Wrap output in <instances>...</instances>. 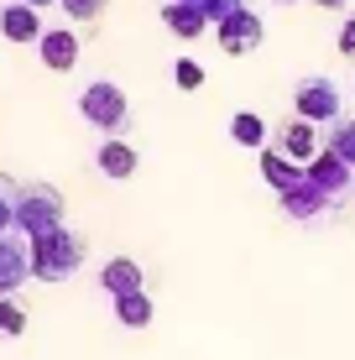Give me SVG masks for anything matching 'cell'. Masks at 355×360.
<instances>
[{"label":"cell","mask_w":355,"mask_h":360,"mask_svg":"<svg viewBox=\"0 0 355 360\" xmlns=\"http://www.w3.org/2000/svg\"><path fill=\"white\" fill-rule=\"evenodd\" d=\"M37 53H42V63L53 73H68L73 63H79V32L68 27H47L42 37H37Z\"/></svg>","instance_id":"cell-9"},{"label":"cell","mask_w":355,"mask_h":360,"mask_svg":"<svg viewBox=\"0 0 355 360\" xmlns=\"http://www.w3.org/2000/svg\"><path fill=\"white\" fill-rule=\"evenodd\" d=\"M173 84H178V89H199V84H204V68L199 63H193V58H178V63H173Z\"/></svg>","instance_id":"cell-22"},{"label":"cell","mask_w":355,"mask_h":360,"mask_svg":"<svg viewBox=\"0 0 355 360\" xmlns=\"http://www.w3.org/2000/svg\"><path fill=\"white\" fill-rule=\"evenodd\" d=\"M272 152H283L288 162L309 167L314 157H319V131H314L309 120H283V126L272 131Z\"/></svg>","instance_id":"cell-8"},{"label":"cell","mask_w":355,"mask_h":360,"mask_svg":"<svg viewBox=\"0 0 355 360\" xmlns=\"http://www.w3.org/2000/svg\"><path fill=\"white\" fill-rule=\"evenodd\" d=\"M63 225V193L53 183H21L16 188V230L21 235H47Z\"/></svg>","instance_id":"cell-2"},{"label":"cell","mask_w":355,"mask_h":360,"mask_svg":"<svg viewBox=\"0 0 355 360\" xmlns=\"http://www.w3.org/2000/svg\"><path fill=\"white\" fill-rule=\"evenodd\" d=\"M324 152L340 157L345 167H355V120H329L324 131Z\"/></svg>","instance_id":"cell-16"},{"label":"cell","mask_w":355,"mask_h":360,"mask_svg":"<svg viewBox=\"0 0 355 360\" xmlns=\"http://www.w3.org/2000/svg\"><path fill=\"white\" fill-rule=\"evenodd\" d=\"M16 188H21V183H11L6 172H0V230L16 225Z\"/></svg>","instance_id":"cell-21"},{"label":"cell","mask_w":355,"mask_h":360,"mask_svg":"<svg viewBox=\"0 0 355 360\" xmlns=\"http://www.w3.org/2000/svg\"><path fill=\"white\" fill-rule=\"evenodd\" d=\"M141 266L131 262V256H115V262H105L100 266V288L110 292V297H126V292H141Z\"/></svg>","instance_id":"cell-12"},{"label":"cell","mask_w":355,"mask_h":360,"mask_svg":"<svg viewBox=\"0 0 355 360\" xmlns=\"http://www.w3.org/2000/svg\"><path fill=\"white\" fill-rule=\"evenodd\" d=\"M0 32L11 37V42H37L47 27H42V16H37L32 6H21V0H11L6 11H0Z\"/></svg>","instance_id":"cell-13"},{"label":"cell","mask_w":355,"mask_h":360,"mask_svg":"<svg viewBox=\"0 0 355 360\" xmlns=\"http://www.w3.org/2000/svg\"><path fill=\"white\" fill-rule=\"evenodd\" d=\"M193 6H199L204 16H209V27H219V21H225L230 11H240V6H246V0H193Z\"/></svg>","instance_id":"cell-23"},{"label":"cell","mask_w":355,"mask_h":360,"mask_svg":"<svg viewBox=\"0 0 355 360\" xmlns=\"http://www.w3.org/2000/svg\"><path fill=\"white\" fill-rule=\"evenodd\" d=\"M340 105H345V94H340L335 79H324V73H309V79L298 84V120H340Z\"/></svg>","instance_id":"cell-4"},{"label":"cell","mask_w":355,"mask_h":360,"mask_svg":"<svg viewBox=\"0 0 355 360\" xmlns=\"http://www.w3.org/2000/svg\"><path fill=\"white\" fill-rule=\"evenodd\" d=\"M314 6H324V11H345L350 0H314Z\"/></svg>","instance_id":"cell-25"},{"label":"cell","mask_w":355,"mask_h":360,"mask_svg":"<svg viewBox=\"0 0 355 360\" xmlns=\"http://www.w3.org/2000/svg\"><path fill=\"white\" fill-rule=\"evenodd\" d=\"M230 141H235V146H256V152H262V146H266V120L251 115V110H240V115L230 120Z\"/></svg>","instance_id":"cell-18"},{"label":"cell","mask_w":355,"mask_h":360,"mask_svg":"<svg viewBox=\"0 0 355 360\" xmlns=\"http://www.w3.org/2000/svg\"><path fill=\"white\" fill-rule=\"evenodd\" d=\"M94 162H100V172L105 178H136V146L131 141H120V136H110V141L100 146V157H94Z\"/></svg>","instance_id":"cell-14"},{"label":"cell","mask_w":355,"mask_h":360,"mask_svg":"<svg viewBox=\"0 0 355 360\" xmlns=\"http://www.w3.org/2000/svg\"><path fill=\"white\" fill-rule=\"evenodd\" d=\"M303 178H309L329 204H355V167H345L340 157H329V152L314 157V162L303 167Z\"/></svg>","instance_id":"cell-6"},{"label":"cell","mask_w":355,"mask_h":360,"mask_svg":"<svg viewBox=\"0 0 355 360\" xmlns=\"http://www.w3.org/2000/svg\"><path fill=\"white\" fill-rule=\"evenodd\" d=\"M262 178L272 183L277 193H292V188L303 183V167H298V162H288V157H283V152H272V146H262Z\"/></svg>","instance_id":"cell-15"},{"label":"cell","mask_w":355,"mask_h":360,"mask_svg":"<svg viewBox=\"0 0 355 360\" xmlns=\"http://www.w3.org/2000/svg\"><path fill=\"white\" fill-rule=\"evenodd\" d=\"M329 209H335V204H329V198H324L319 188H314L309 178H303L292 193H283V214H292V219H309V225H314V219H329Z\"/></svg>","instance_id":"cell-11"},{"label":"cell","mask_w":355,"mask_h":360,"mask_svg":"<svg viewBox=\"0 0 355 360\" xmlns=\"http://www.w3.org/2000/svg\"><path fill=\"white\" fill-rule=\"evenodd\" d=\"M115 319H120L126 329H146V324H152V297H146V292L115 297Z\"/></svg>","instance_id":"cell-17"},{"label":"cell","mask_w":355,"mask_h":360,"mask_svg":"<svg viewBox=\"0 0 355 360\" xmlns=\"http://www.w3.org/2000/svg\"><path fill=\"white\" fill-rule=\"evenodd\" d=\"M162 21H167V32L183 37V42H199V37L209 32V16H204L193 0H167V6H162Z\"/></svg>","instance_id":"cell-10"},{"label":"cell","mask_w":355,"mask_h":360,"mask_svg":"<svg viewBox=\"0 0 355 360\" xmlns=\"http://www.w3.org/2000/svg\"><path fill=\"white\" fill-rule=\"evenodd\" d=\"M27 329V303L16 292H0V340H16Z\"/></svg>","instance_id":"cell-19"},{"label":"cell","mask_w":355,"mask_h":360,"mask_svg":"<svg viewBox=\"0 0 355 360\" xmlns=\"http://www.w3.org/2000/svg\"><path fill=\"white\" fill-rule=\"evenodd\" d=\"M219 47H225L230 58H246V53H256V47L266 42V21L256 16L251 6H240V11H230L225 21H219V37H214Z\"/></svg>","instance_id":"cell-5"},{"label":"cell","mask_w":355,"mask_h":360,"mask_svg":"<svg viewBox=\"0 0 355 360\" xmlns=\"http://www.w3.org/2000/svg\"><path fill=\"white\" fill-rule=\"evenodd\" d=\"M27 277H32V235L11 225L0 230V292H16Z\"/></svg>","instance_id":"cell-7"},{"label":"cell","mask_w":355,"mask_h":360,"mask_svg":"<svg viewBox=\"0 0 355 360\" xmlns=\"http://www.w3.org/2000/svg\"><path fill=\"white\" fill-rule=\"evenodd\" d=\"M79 110H84V120H89L94 131H105V136H120V131H126V120H131L126 89H120V84H110V79H94L89 89H84Z\"/></svg>","instance_id":"cell-3"},{"label":"cell","mask_w":355,"mask_h":360,"mask_svg":"<svg viewBox=\"0 0 355 360\" xmlns=\"http://www.w3.org/2000/svg\"><path fill=\"white\" fill-rule=\"evenodd\" d=\"M340 53L355 63V16H345V27H340Z\"/></svg>","instance_id":"cell-24"},{"label":"cell","mask_w":355,"mask_h":360,"mask_svg":"<svg viewBox=\"0 0 355 360\" xmlns=\"http://www.w3.org/2000/svg\"><path fill=\"white\" fill-rule=\"evenodd\" d=\"M58 6H63L68 21H100L110 11V0H58Z\"/></svg>","instance_id":"cell-20"},{"label":"cell","mask_w":355,"mask_h":360,"mask_svg":"<svg viewBox=\"0 0 355 360\" xmlns=\"http://www.w3.org/2000/svg\"><path fill=\"white\" fill-rule=\"evenodd\" d=\"M277 6H288V0H277Z\"/></svg>","instance_id":"cell-27"},{"label":"cell","mask_w":355,"mask_h":360,"mask_svg":"<svg viewBox=\"0 0 355 360\" xmlns=\"http://www.w3.org/2000/svg\"><path fill=\"white\" fill-rule=\"evenodd\" d=\"M21 6H32V11H42V6H53V0H21Z\"/></svg>","instance_id":"cell-26"},{"label":"cell","mask_w":355,"mask_h":360,"mask_svg":"<svg viewBox=\"0 0 355 360\" xmlns=\"http://www.w3.org/2000/svg\"><path fill=\"white\" fill-rule=\"evenodd\" d=\"M84 256H89L84 235L68 230V225H58V230H47V235L32 240V277L37 282H68L73 271L84 266Z\"/></svg>","instance_id":"cell-1"}]
</instances>
